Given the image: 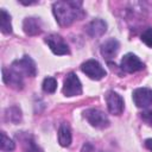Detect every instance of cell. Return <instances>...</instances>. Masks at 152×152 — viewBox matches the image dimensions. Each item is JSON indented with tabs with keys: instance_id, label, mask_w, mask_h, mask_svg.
I'll return each mask as SVG.
<instances>
[{
	"instance_id": "cell-3",
	"label": "cell",
	"mask_w": 152,
	"mask_h": 152,
	"mask_svg": "<svg viewBox=\"0 0 152 152\" xmlns=\"http://www.w3.org/2000/svg\"><path fill=\"white\" fill-rule=\"evenodd\" d=\"M81 70L83 74H86L89 78L91 80H95V81H99L101 78H103L107 72L106 70L102 68V65L95 61V59H88L84 63H82L81 65Z\"/></svg>"
},
{
	"instance_id": "cell-6",
	"label": "cell",
	"mask_w": 152,
	"mask_h": 152,
	"mask_svg": "<svg viewBox=\"0 0 152 152\" xmlns=\"http://www.w3.org/2000/svg\"><path fill=\"white\" fill-rule=\"evenodd\" d=\"M12 68L17 70L19 74L28 76V77H34L37 74V66L33 59L28 56H24L21 59L14 61L12 64Z\"/></svg>"
},
{
	"instance_id": "cell-10",
	"label": "cell",
	"mask_w": 152,
	"mask_h": 152,
	"mask_svg": "<svg viewBox=\"0 0 152 152\" xmlns=\"http://www.w3.org/2000/svg\"><path fill=\"white\" fill-rule=\"evenodd\" d=\"M106 103L108 107V110L114 115H120L124 112V99L115 91L110 90L106 95Z\"/></svg>"
},
{
	"instance_id": "cell-22",
	"label": "cell",
	"mask_w": 152,
	"mask_h": 152,
	"mask_svg": "<svg viewBox=\"0 0 152 152\" xmlns=\"http://www.w3.org/2000/svg\"><path fill=\"white\" fill-rule=\"evenodd\" d=\"M81 152H94V147L91 144H86V145H83Z\"/></svg>"
},
{
	"instance_id": "cell-9",
	"label": "cell",
	"mask_w": 152,
	"mask_h": 152,
	"mask_svg": "<svg viewBox=\"0 0 152 152\" xmlns=\"http://www.w3.org/2000/svg\"><path fill=\"white\" fill-rule=\"evenodd\" d=\"M133 101L139 108H147L152 106V89L150 88H138L132 94Z\"/></svg>"
},
{
	"instance_id": "cell-2",
	"label": "cell",
	"mask_w": 152,
	"mask_h": 152,
	"mask_svg": "<svg viewBox=\"0 0 152 152\" xmlns=\"http://www.w3.org/2000/svg\"><path fill=\"white\" fill-rule=\"evenodd\" d=\"M84 116H86V119L88 120V122L93 127L103 129V128H107L109 126V119H108V116L102 110H100V109H96V108L87 109L84 112Z\"/></svg>"
},
{
	"instance_id": "cell-15",
	"label": "cell",
	"mask_w": 152,
	"mask_h": 152,
	"mask_svg": "<svg viewBox=\"0 0 152 152\" xmlns=\"http://www.w3.org/2000/svg\"><path fill=\"white\" fill-rule=\"evenodd\" d=\"M0 30L4 34L12 33V24H11V15L5 11H0Z\"/></svg>"
},
{
	"instance_id": "cell-21",
	"label": "cell",
	"mask_w": 152,
	"mask_h": 152,
	"mask_svg": "<svg viewBox=\"0 0 152 152\" xmlns=\"http://www.w3.org/2000/svg\"><path fill=\"white\" fill-rule=\"evenodd\" d=\"M141 119H142V121L146 125L152 126V109H148V110L142 112L141 113Z\"/></svg>"
},
{
	"instance_id": "cell-8",
	"label": "cell",
	"mask_w": 152,
	"mask_h": 152,
	"mask_svg": "<svg viewBox=\"0 0 152 152\" xmlns=\"http://www.w3.org/2000/svg\"><path fill=\"white\" fill-rule=\"evenodd\" d=\"M120 66L124 71L132 74V72H137V71L142 70L145 68V64L134 53H126L121 59Z\"/></svg>"
},
{
	"instance_id": "cell-4",
	"label": "cell",
	"mask_w": 152,
	"mask_h": 152,
	"mask_svg": "<svg viewBox=\"0 0 152 152\" xmlns=\"http://www.w3.org/2000/svg\"><path fill=\"white\" fill-rule=\"evenodd\" d=\"M45 43L48 44V46L50 48V50L58 56H63V55H69L70 50L68 44L64 42V39L58 36V34H49L45 37Z\"/></svg>"
},
{
	"instance_id": "cell-19",
	"label": "cell",
	"mask_w": 152,
	"mask_h": 152,
	"mask_svg": "<svg viewBox=\"0 0 152 152\" xmlns=\"http://www.w3.org/2000/svg\"><path fill=\"white\" fill-rule=\"evenodd\" d=\"M24 152H43V150L33 140H27L24 146Z\"/></svg>"
},
{
	"instance_id": "cell-17",
	"label": "cell",
	"mask_w": 152,
	"mask_h": 152,
	"mask_svg": "<svg viewBox=\"0 0 152 152\" xmlns=\"http://www.w3.org/2000/svg\"><path fill=\"white\" fill-rule=\"evenodd\" d=\"M56 88H57V81L53 77H46L43 81V90L45 93H48V94L55 93Z\"/></svg>"
},
{
	"instance_id": "cell-14",
	"label": "cell",
	"mask_w": 152,
	"mask_h": 152,
	"mask_svg": "<svg viewBox=\"0 0 152 152\" xmlns=\"http://www.w3.org/2000/svg\"><path fill=\"white\" fill-rule=\"evenodd\" d=\"M71 140H72L71 129H70V127H69L68 124L63 122L59 126V128H58V142H59L61 146L68 147V146H70Z\"/></svg>"
},
{
	"instance_id": "cell-12",
	"label": "cell",
	"mask_w": 152,
	"mask_h": 152,
	"mask_svg": "<svg viewBox=\"0 0 152 152\" xmlns=\"http://www.w3.org/2000/svg\"><path fill=\"white\" fill-rule=\"evenodd\" d=\"M107 30V23L102 19H94L86 26V32L90 37H100L102 36Z\"/></svg>"
},
{
	"instance_id": "cell-11",
	"label": "cell",
	"mask_w": 152,
	"mask_h": 152,
	"mask_svg": "<svg viewBox=\"0 0 152 152\" xmlns=\"http://www.w3.org/2000/svg\"><path fill=\"white\" fill-rule=\"evenodd\" d=\"M119 48H120L119 42L116 39H114V38H110V39L106 40L104 43H102L100 52L103 56V58L112 59V58H114L116 56V53L119 51Z\"/></svg>"
},
{
	"instance_id": "cell-18",
	"label": "cell",
	"mask_w": 152,
	"mask_h": 152,
	"mask_svg": "<svg viewBox=\"0 0 152 152\" xmlns=\"http://www.w3.org/2000/svg\"><path fill=\"white\" fill-rule=\"evenodd\" d=\"M0 147L2 151H12L14 150V142L12 139H10L5 132H1V141H0Z\"/></svg>"
},
{
	"instance_id": "cell-13",
	"label": "cell",
	"mask_w": 152,
	"mask_h": 152,
	"mask_svg": "<svg viewBox=\"0 0 152 152\" xmlns=\"http://www.w3.org/2000/svg\"><path fill=\"white\" fill-rule=\"evenodd\" d=\"M23 30L27 36H37L42 32V21L39 18H26L23 23Z\"/></svg>"
},
{
	"instance_id": "cell-23",
	"label": "cell",
	"mask_w": 152,
	"mask_h": 152,
	"mask_svg": "<svg viewBox=\"0 0 152 152\" xmlns=\"http://www.w3.org/2000/svg\"><path fill=\"white\" fill-rule=\"evenodd\" d=\"M145 146H146V148H147V150H150V151L152 152V138H150V139H146V140H145Z\"/></svg>"
},
{
	"instance_id": "cell-1",
	"label": "cell",
	"mask_w": 152,
	"mask_h": 152,
	"mask_svg": "<svg viewBox=\"0 0 152 152\" xmlns=\"http://www.w3.org/2000/svg\"><path fill=\"white\" fill-rule=\"evenodd\" d=\"M52 12L61 26H70L84 15L81 1H57L52 6Z\"/></svg>"
},
{
	"instance_id": "cell-16",
	"label": "cell",
	"mask_w": 152,
	"mask_h": 152,
	"mask_svg": "<svg viewBox=\"0 0 152 152\" xmlns=\"http://www.w3.org/2000/svg\"><path fill=\"white\" fill-rule=\"evenodd\" d=\"M5 116H6V120L17 124V122H19L20 119H21V112H20V109H19L18 107L14 106V107H11V108H7V109H6Z\"/></svg>"
},
{
	"instance_id": "cell-5",
	"label": "cell",
	"mask_w": 152,
	"mask_h": 152,
	"mask_svg": "<svg viewBox=\"0 0 152 152\" xmlns=\"http://www.w3.org/2000/svg\"><path fill=\"white\" fill-rule=\"evenodd\" d=\"M62 91L68 97L77 96V95L82 94V84H81V81H80V78L77 77V75L75 72L68 74L66 78L64 81Z\"/></svg>"
},
{
	"instance_id": "cell-7",
	"label": "cell",
	"mask_w": 152,
	"mask_h": 152,
	"mask_svg": "<svg viewBox=\"0 0 152 152\" xmlns=\"http://www.w3.org/2000/svg\"><path fill=\"white\" fill-rule=\"evenodd\" d=\"M2 81L11 88L20 90L24 87V80L23 75L19 74L17 70L11 68H4L2 69Z\"/></svg>"
},
{
	"instance_id": "cell-20",
	"label": "cell",
	"mask_w": 152,
	"mask_h": 152,
	"mask_svg": "<svg viewBox=\"0 0 152 152\" xmlns=\"http://www.w3.org/2000/svg\"><path fill=\"white\" fill-rule=\"evenodd\" d=\"M141 42H144L147 46L152 48V27L146 28L141 33Z\"/></svg>"
}]
</instances>
